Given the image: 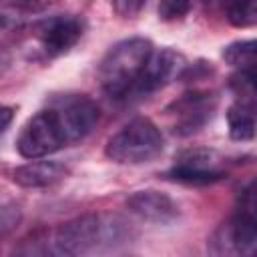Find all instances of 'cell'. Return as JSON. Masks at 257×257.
Returning a JSON list of instances; mask_svg holds the SVG:
<instances>
[{"label": "cell", "mask_w": 257, "mask_h": 257, "mask_svg": "<svg viewBox=\"0 0 257 257\" xmlns=\"http://www.w3.org/2000/svg\"><path fill=\"white\" fill-rule=\"evenodd\" d=\"M12 118H14V108L12 106H0V137L6 133Z\"/></svg>", "instance_id": "19"}, {"label": "cell", "mask_w": 257, "mask_h": 257, "mask_svg": "<svg viewBox=\"0 0 257 257\" xmlns=\"http://www.w3.org/2000/svg\"><path fill=\"white\" fill-rule=\"evenodd\" d=\"M128 237L126 223L116 215H82L56 227L46 239V251L54 255H84L112 247Z\"/></svg>", "instance_id": "1"}, {"label": "cell", "mask_w": 257, "mask_h": 257, "mask_svg": "<svg viewBox=\"0 0 257 257\" xmlns=\"http://www.w3.org/2000/svg\"><path fill=\"white\" fill-rule=\"evenodd\" d=\"M229 137L233 141H253L255 137V98H241L227 110Z\"/></svg>", "instance_id": "13"}, {"label": "cell", "mask_w": 257, "mask_h": 257, "mask_svg": "<svg viewBox=\"0 0 257 257\" xmlns=\"http://www.w3.org/2000/svg\"><path fill=\"white\" fill-rule=\"evenodd\" d=\"M151 50L153 42L143 36L124 38L108 48L98 66V80L112 100H126L133 96L135 84Z\"/></svg>", "instance_id": "2"}, {"label": "cell", "mask_w": 257, "mask_h": 257, "mask_svg": "<svg viewBox=\"0 0 257 257\" xmlns=\"http://www.w3.org/2000/svg\"><path fill=\"white\" fill-rule=\"evenodd\" d=\"M18 221H20V213L16 207H12V205L0 207V233L10 231Z\"/></svg>", "instance_id": "17"}, {"label": "cell", "mask_w": 257, "mask_h": 257, "mask_svg": "<svg viewBox=\"0 0 257 257\" xmlns=\"http://www.w3.org/2000/svg\"><path fill=\"white\" fill-rule=\"evenodd\" d=\"M50 0H14V4L18 6H24V8H40V6H46Z\"/></svg>", "instance_id": "20"}, {"label": "cell", "mask_w": 257, "mask_h": 257, "mask_svg": "<svg viewBox=\"0 0 257 257\" xmlns=\"http://www.w3.org/2000/svg\"><path fill=\"white\" fill-rule=\"evenodd\" d=\"M165 149L161 128L147 116L122 124L104 147V155L118 165H141L157 159Z\"/></svg>", "instance_id": "3"}, {"label": "cell", "mask_w": 257, "mask_h": 257, "mask_svg": "<svg viewBox=\"0 0 257 257\" xmlns=\"http://www.w3.org/2000/svg\"><path fill=\"white\" fill-rule=\"evenodd\" d=\"M62 147H68L66 135L56 110L50 104L30 116L16 139V151L20 153V157L30 161L44 159L60 151Z\"/></svg>", "instance_id": "5"}, {"label": "cell", "mask_w": 257, "mask_h": 257, "mask_svg": "<svg viewBox=\"0 0 257 257\" xmlns=\"http://www.w3.org/2000/svg\"><path fill=\"white\" fill-rule=\"evenodd\" d=\"M126 209L137 215L143 221L157 223V225H169L179 219L181 211L179 205L165 193L155 191V189H145V191H135L126 199Z\"/></svg>", "instance_id": "11"}, {"label": "cell", "mask_w": 257, "mask_h": 257, "mask_svg": "<svg viewBox=\"0 0 257 257\" xmlns=\"http://www.w3.org/2000/svg\"><path fill=\"white\" fill-rule=\"evenodd\" d=\"M199 0H161L159 2V16L167 22H173V20H181L183 16H187L195 4Z\"/></svg>", "instance_id": "16"}, {"label": "cell", "mask_w": 257, "mask_h": 257, "mask_svg": "<svg viewBox=\"0 0 257 257\" xmlns=\"http://www.w3.org/2000/svg\"><path fill=\"white\" fill-rule=\"evenodd\" d=\"M223 16L237 28H249L257 20L255 0H215Z\"/></svg>", "instance_id": "14"}, {"label": "cell", "mask_w": 257, "mask_h": 257, "mask_svg": "<svg viewBox=\"0 0 257 257\" xmlns=\"http://www.w3.org/2000/svg\"><path fill=\"white\" fill-rule=\"evenodd\" d=\"M223 58L237 70H255V40H237L225 46Z\"/></svg>", "instance_id": "15"}, {"label": "cell", "mask_w": 257, "mask_h": 257, "mask_svg": "<svg viewBox=\"0 0 257 257\" xmlns=\"http://www.w3.org/2000/svg\"><path fill=\"white\" fill-rule=\"evenodd\" d=\"M68 177V167L58 161L32 159L30 163L14 169L12 181L22 189H46Z\"/></svg>", "instance_id": "12"}, {"label": "cell", "mask_w": 257, "mask_h": 257, "mask_svg": "<svg viewBox=\"0 0 257 257\" xmlns=\"http://www.w3.org/2000/svg\"><path fill=\"white\" fill-rule=\"evenodd\" d=\"M84 34V20L78 14H56L36 26V38L48 56L66 54Z\"/></svg>", "instance_id": "9"}, {"label": "cell", "mask_w": 257, "mask_h": 257, "mask_svg": "<svg viewBox=\"0 0 257 257\" xmlns=\"http://www.w3.org/2000/svg\"><path fill=\"white\" fill-rule=\"evenodd\" d=\"M257 249V217L253 183L243 191L235 215L223 223L209 239V251L215 255H253Z\"/></svg>", "instance_id": "4"}, {"label": "cell", "mask_w": 257, "mask_h": 257, "mask_svg": "<svg viewBox=\"0 0 257 257\" xmlns=\"http://www.w3.org/2000/svg\"><path fill=\"white\" fill-rule=\"evenodd\" d=\"M48 104L56 110L68 145L88 137L100 116L96 102L86 94H60L54 96Z\"/></svg>", "instance_id": "7"}, {"label": "cell", "mask_w": 257, "mask_h": 257, "mask_svg": "<svg viewBox=\"0 0 257 257\" xmlns=\"http://www.w3.org/2000/svg\"><path fill=\"white\" fill-rule=\"evenodd\" d=\"M8 62H10V56H8V52H6V50L0 46V68H4Z\"/></svg>", "instance_id": "21"}, {"label": "cell", "mask_w": 257, "mask_h": 257, "mask_svg": "<svg viewBox=\"0 0 257 257\" xmlns=\"http://www.w3.org/2000/svg\"><path fill=\"white\" fill-rule=\"evenodd\" d=\"M227 175L225 159L213 149H189L183 151L173 167L165 173L167 179L187 185H211Z\"/></svg>", "instance_id": "6"}, {"label": "cell", "mask_w": 257, "mask_h": 257, "mask_svg": "<svg viewBox=\"0 0 257 257\" xmlns=\"http://www.w3.org/2000/svg\"><path fill=\"white\" fill-rule=\"evenodd\" d=\"M185 70H187V60L181 52L173 48H153L135 84L133 96H145L157 92L169 86L171 82H175L177 78H181Z\"/></svg>", "instance_id": "8"}, {"label": "cell", "mask_w": 257, "mask_h": 257, "mask_svg": "<svg viewBox=\"0 0 257 257\" xmlns=\"http://www.w3.org/2000/svg\"><path fill=\"white\" fill-rule=\"evenodd\" d=\"M147 0H112L114 4V10L120 14V16H135L139 14V10L145 6Z\"/></svg>", "instance_id": "18"}, {"label": "cell", "mask_w": 257, "mask_h": 257, "mask_svg": "<svg viewBox=\"0 0 257 257\" xmlns=\"http://www.w3.org/2000/svg\"><path fill=\"white\" fill-rule=\"evenodd\" d=\"M173 114L177 116L175 133L187 137L203 128L213 118V112L217 108V96L213 92L193 90L183 94L177 102H173Z\"/></svg>", "instance_id": "10"}]
</instances>
